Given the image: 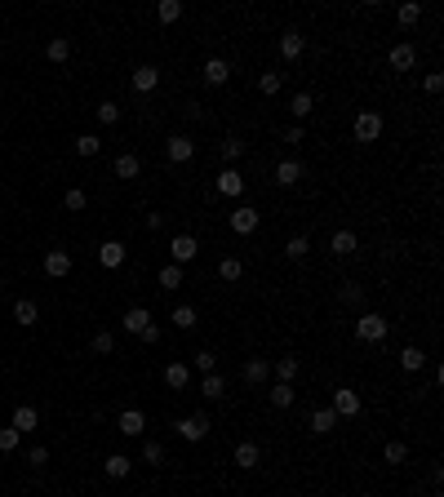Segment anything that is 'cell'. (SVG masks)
Here are the masks:
<instances>
[{
    "label": "cell",
    "instance_id": "13",
    "mask_svg": "<svg viewBox=\"0 0 444 497\" xmlns=\"http://www.w3.org/2000/svg\"><path fill=\"white\" fill-rule=\"evenodd\" d=\"M213 186H218V195H231V200H240V195H244V178H240V169H222Z\"/></svg>",
    "mask_w": 444,
    "mask_h": 497
},
{
    "label": "cell",
    "instance_id": "28",
    "mask_svg": "<svg viewBox=\"0 0 444 497\" xmlns=\"http://www.w3.org/2000/svg\"><path fill=\"white\" fill-rule=\"evenodd\" d=\"M143 173V160H138L134 151H125V156H116V178H125V182H134V178Z\"/></svg>",
    "mask_w": 444,
    "mask_h": 497
},
{
    "label": "cell",
    "instance_id": "14",
    "mask_svg": "<svg viewBox=\"0 0 444 497\" xmlns=\"http://www.w3.org/2000/svg\"><path fill=\"white\" fill-rule=\"evenodd\" d=\"M258 462H262V448L253 444V439H240V444H235V466H240V471H258Z\"/></svg>",
    "mask_w": 444,
    "mask_h": 497
},
{
    "label": "cell",
    "instance_id": "15",
    "mask_svg": "<svg viewBox=\"0 0 444 497\" xmlns=\"http://www.w3.org/2000/svg\"><path fill=\"white\" fill-rule=\"evenodd\" d=\"M67 271H71V253L67 249H49V253H45V276L62 280Z\"/></svg>",
    "mask_w": 444,
    "mask_h": 497
},
{
    "label": "cell",
    "instance_id": "25",
    "mask_svg": "<svg viewBox=\"0 0 444 497\" xmlns=\"http://www.w3.org/2000/svg\"><path fill=\"white\" fill-rule=\"evenodd\" d=\"M187 382H191V364H165V387H174V391H183Z\"/></svg>",
    "mask_w": 444,
    "mask_h": 497
},
{
    "label": "cell",
    "instance_id": "12",
    "mask_svg": "<svg viewBox=\"0 0 444 497\" xmlns=\"http://www.w3.org/2000/svg\"><path fill=\"white\" fill-rule=\"evenodd\" d=\"M307 178V165L302 160H280L276 165V186H298Z\"/></svg>",
    "mask_w": 444,
    "mask_h": 497
},
{
    "label": "cell",
    "instance_id": "54",
    "mask_svg": "<svg viewBox=\"0 0 444 497\" xmlns=\"http://www.w3.org/2000/svg\"><path fill=\"white\" fill-rule=\"evenodd\" d=\"M0 293H5V280H0Z\"/></svg>",
    "mask_w": 444,
    "mask_h": 497
},
{
    "label": "cell",
    "instance_id": "17",
    "mask_svg": "<svg viewBox=\"0 0 444 497\" xmlns=\"http://www.w3.org/2000/svg\"><path fill=\"white\" fill-rule=\"evenodd\" d=\"M147 324H151V311H147V306H129V311L120 315V329H125V333H143Z\"/></svg>",
    "mask_w": 444,
    "mask_h": 497
},
{
    "label": "cell",
    "instance_id": "6",
    "mask_svg": "<svg viewBox=\"0 0 444 497\" xmlns=\"http://www.w3.org/2000/svg\"><path fill=\"white\" fill-rule=\"evenodd\" d=\"M302 53H307V36H302L298 27H289V32H280V58H285V62H298Z\"/></svg>",
    "mask_w": 444,
    "mask_h": 497
},
{
    "label": "cell",
    "instance_id": "37",
    "mask_svg": "<svg viewBox=\"0 0 444 497\" xmlns=\"http://www.w3.org/2000/svg\"><path fill=\"white\" fill-rule=\"evenodd\" d=\"M205 400H222L226 396V378H222V373H205Z\"/></svg>",
    "mask_w": 444,
    "mask_h": 497
},
{
    "label": "cell",
    "instance_id": "21",
    "mask_svg": "<svg viewBox=\"0 0 444 497\" xmlns=\"http://www.w3.org/2000/svg\"><path fill=\"white\" fill-rule=\"evenodd\" d=\"M36 320H40V306H36L32 298H18V302H14V324H23V329H32Z\"/></svg>",
    "mask_w": 444,
    "mask_h": 497
},
{
    "label": "cell",
    "instance_id": "29",
    "mask_svg": "<svg viewBox=\"0 0 444 497\" xmlns=\"http://www.w3.org/2000/svg\"><path fill=\"white\" fill-rule=\"evenodd\" d=\"M382 462H386V466H404V462H409V444H400V439H386V444H382Z\"/></svg>",
    "mask_w": 444,
    "mask_h": 497
},
{
    "label": "cell",
    "instance_id": "23",
    "mask_svg": "<svg viewBox=\"0 0 444 497\" xmlns=\"http://www.w3.org/2000/svg\"><path fill=\"white\" fill-rule=\"evenodd\" d=\"M271 373H276V382H289V387H294V378H298V355H276Z\"/></svg>",
    "mask_w": 444,
    "mask_h": 497
},
{
    "label": "cell",
    "instance_id": "11",
    "mask_svg": "<svg viewBox=\"0 0 444 497\" xmlns=\"http://www.w3.org/2000/svg\"><path fill=\"white\" fill-rule=\"evenodd\" d=\"M9 426H14L18 435H32V431L40 426V413H36L32 404H18V409H14V417H9Z\"/></svg>",
    "mask_w": 444,
    "mask_h": 497
},
{
    "label": "cell",
    "instance_id": "32",
    "mask_svg": "<svg viewBox=\"0 0 444 497\" xmlns=\"http://www.w3.org/2000/svg\"><path fill=\"white\" fill-rule=\"evenodd\" d=\"M280 89H285V71H262V76H258V93H267V98H276Z\"/></svg>",
    "mask_w": 444,
    "mask_h": 497
},
{
    "label": "cell",
    "instance_id": "47",
    "mask_svg": "<svg viewBox=\"0 0 444 497\" xmlns=\"http://www.w3.org/2000/svg\"><path fill=\"white\" fill-rule=\"evenodd\" d=\"M191 369L196 373H213V369H218V355H213V351H196L191 355Z\"/></svg>",
    "mask_w": 444,
    "mask_h": 497
},
{
    "label": "cell",
    "instance_id": "8",
    "mask_svg": "<svg viewBox=\"0 0 444 497\" xmlns=\"http://www.w3.org/2000/svg\"><path fill=\"white\" fill-rule=\"evenodd\" d=\"M196 253H200V240H196V236H187V231H183V236H174V240H169V258H174L178 267H183V262H191Z\"/></svg>",
    "mask_w": 444,
    "mask_h": 497
},
{
    "label": "cell",
    "instance_id": "18",
    "mask_svg": "<svg viewBox=\"0 0 444 497\" xmlns=\"http://www.w3.org/2000/svg\"><path fill=\"white\" fill-rule=\"evenodd\" d=\"M156 84H160V67H151V62L134 67V93H151Z\"/></svg>",
    "mask_w": 444,
    "mask_h": 497
},
{
    "label": "cell",
    "instance_id": "31",
    "mask_svg": "<svg viewBox=\"0 0 444 497\" xmlns=\"http://www.w3.org/2000/svg\"><path fill=\"white\" fill-rule=\"evenodd\" d=\"M422 364H427V351H422V346H404L400 351V369L404 373H418Z\"/></svg>",
    "mask_w": 444,
    "mask_h": 497
},
{
    "label": "cell",
    "instance_id": "43",
    "mask_svg": "<svg viewBox=\"0 0 444 497\" xmlns=\"http://www.w3.org/2000/svg\"><path fill=\"white\" fill-rule=\"evenodd\" d=\"M311 253V240L307 236H289V245H285V258H294V262H302Z\"/></svg>",
    "mask_w": 444,
    "mask_h": 497
},
{
    "label": "cell",
    "instance_id": "35",
    "mask_svg": "<svg viewBox=\"0 0 444 497\" xmlns=\"http://www.w3.org/2000/svg\"><path fill=\"white\" fill-rule=\"evenodd\" d=\"M98 151H102V138H98V134H80V138H75V156H84V160H93Z\"/></svg>",
    "mask_w": 444,
    "mask_h": 497
},
{
    "label": "cell",
    "instance_id": "33",
    "mask_svg": "<svg viewBox=\"0 0 444 497\" xmlns=\"http://www.w3.org/2000/svg\"><path fill=\"white\" fill-rule=\"evenodd\" d=\"M289 111H294V125H302V120H307L311 111H316V102H311V93H294V98H289Z\"/></svg>",
    "mask_w": 444,
    "mask_h": 497
},
{
    "label": "cell",
    "instance_id": "3",
    "mask_svg": "<svg viewBox=\"0 0 444 497\" xmlns=\"http://www.w3.org/2000/svg\"><path fill=\"white\" fill-rule=\"evenodd\" d=\"M258 222H262V213L249 209V204H235V209L226 213V227H231L235 236H253V231H258Z\"/></svg>",
    "mask_w": 444,
    "mask_h": 497
},
{
    "label": "cell",
    "instance_id": "39",
    "mask_svg": "<svg viewBox=\"0 0 444 497\" xmlns=\"http://www.w3.org/2000/svg\"><path fill=\"white\" fill-rule=\"evenodd\" d=\"M156 18H160V23H178V18H183V0H160V5H156Z\"/></svg>",
    "mask_w": 444,
    "mask_h": 497
},
{
    "label": "cell",
    "instance_id": "1",
    "mask_svg": "<svg viewBox=\"0 0 444 497\" xmlns=\"http://www.w3.org/2000/svg\"><path fill=\"white\" fill-rule=\"evenodd\" d=\"M386 333H391V320H382L377 311H364L360 320H355V337H360V342H386Z\"/></svg>",
    "mask_w": 444,
    "mask_h": 497
},
{
    "label": "cell",
    "instance_id": "16",
    "mask_svg": "<svg viewBox=\"0 0 444 497\" xmlns=\"http://www.w3.org/2000/svg\"><path fill=\"white\" fill-rule=\"evenodd\" d=\"M386 62H391L395 71H413V62H418V49H413V45L404 40V45H395V49L386 53Z\"/></svg>",
    "mask_w": 444,
    "mask_h": 497
},
{
    "label": "cell",
    "instance_id": "38",
    "mask_svg": "<svg viewBox=\"0 0 444 497\" xmlns=\"http://www.w3.org/2000/svg\"><path fill=\"white\" fill-rule=\"evenodd\" d=\"M240 276H244V262H240V258H222V262H218V280H226V284H235Z\"/></svg>",
    "mask_w": 444,
    "mask_h": 497
},
{
    "label": "cell",
    "instance_id": "34",
    "mask_svg": "<svg viewBox=\"0 0 444 497\" xmlns=\"http://www.w3.org/2000/svg\"><path fill=\"white\" fill-rule=\"evenodd\" d=\"M169 320L178 324V329H196V324H200V311H196V306H174V315H169Z\"/></svg>",
    "mask_w": 444,
    "mask_h": 497
},
{
    "label": "cell",
    "instance_id": "36",
    "mask_svg": "<svg viewBox=\"0 0 444 497\" xmlns=\"http://www.w3.org/2000/svg\"><path fill=\"white\" fill-rule=\"evenodd\" d=\"M45 53H49V62H67L71 58V40L67 36H54V40L45 45Z\"/></svg>",
    "mask_w": 444,
    "mask_h": 497
},
{
    "label": "cell",
    "instance_id": "46",
    "mask_svg": "<svg viewBox=\"0 0 444 497\" xmlns=\"http://www.w3.org/2000/svg\"><path fill=\"white\" fill-rule=\"evenodd\" d=\"M240 156H244V143H240V138H222V160H226V169L240 160Z\"/></svg>",
    "mask_w": 444,
    "mask_h": 497
},
{
    "label": "cell",
    "instance_id": "51",
    "mask_svg": "<svg viewBox=\"0 0 444 497\" xmlns=\"http://www.w3.org/2000/svg\"><path fill=\"white\" fill-rule=\"evenodd\" d=\"M27 462H32V466H45V462H49V448H45V444H36L32 453H27Z\"/></svg>",
    "mask_w": 444,
    "mask_h": 497
},
{
    "label": "cell",
    "instance_id": "27",
    "mask_svg": "<svg viewBox=\"0 0 444 497\" xmlns=\"http://www.w3.org/2000/svg\"><path fill=\"white\" fill-rule=\"evenodd\" d=\"M307 426H311V435H329V431L338 426V413H334V409H316Z\"/></svg>",
    "mask_w": 444,
    "mask_h": 497
},
{
    "label": "cell",
    "instance_id": "19",
    "mask_svg": "<svg viewBox=\"0 0 444 497\" xmlns=\"http://www.w3.org/2000/svg\"><path fill=\"white\" fill-rule=\"evenodd\" d=\"M156 284L165 289V293H174V289H183V267H178V262H165V267L156 271Z\"/></svg>",
    "mask_w": 444,
    "mask_h": 497
},
{
    "label": "cell",
    "instance_id": "49",
    "mask_svg": "<svg viewBox=\"0 0 444 497\" xmlns=\"http://www.w3.org/2000/svg\"><path fill=\"white\" fill-rule=\"evenodd\" d=\"M18 439H23V435H18L14 426H0V453H14V448H18Z\"/></svg>",
    "mask_w": 444,
    "mask_h": 497
},
{
    "label": "cell",
    "instance_id": "50",
    "mask_svg": "<svg viewBox=\"0 0 444 497\" xmlns=\"http://www.w3.org/2000/svg\"><path fill=\"white\" fill-rule=\"evenodd\" d=\"M98 120H102V125H116V120H120V107H116V102H98Z\"/></svg>",
    "mask_w": 444,
    "mask_h": 497
},
{
    "label": "cell",
    "instance_id": "26",
    "mask_svg": "<svg viewBox=\"0 0 444 497\" xmlns=\"http://www.w3.org/2000/svg\"><path fill=\"white\" fill-rule=\"evenodd\" d=\"M329 249H334L338 258H351V253L360 249V240H355V231H334V240H329Z\"/></svg>",
    "mask_w": 444,
    "mask_h": 497
},
{
    "label": "cell",
    "instance_id": "4",
    "mask_svg": "<svg viewBox=\"0 0 444 497\" xmlns=\"http://www.w3.org/2000/svg\"><path fill=\"white\" fill-rule=\"evenodd\" d=\"M329 409H334V413H338V422H342V417H360V391H351V387H338L334 391V404H329Z\"/></svg>",
    "mask_w": 444,
    "mask_h": 497
},
{
    "label": "cell",
    "instance_id": "24",
    "mask_svg": "<svg viewBox=\"0 0 444 497\" xmlns=\"http://www.w3.org/2000/svg\"><path fill=\"white\" fill-rule=\"evenodd\" d=\"M267 378H271V360H262V355H253V360L244 364V382H253V387H262Z\"/></svg>",
    "mask_w": 444,
    "mask_h": 497
},
{
    "label": "cell",
    "instance_id": "10",
    "mask_svg": "<svg viewBox=\"0 0 444 497\" xmlns=\"http://www.w3.org/2000/svg\"><path fill=\"white\" fill-rule=\"evenodd\" d=\"M98 267H107V271L125 267V245H120V240H102L98 245Z\"/></svg>",
    "mask_w": 444,
    "mask_h": 497
},
{
    "label": "cell",
    "instance_id": "42",
    "mask_svg": "<svg viewBox=\"0 0 444 497\" xmlns=\"http://www.w3.org/2000/svg\"><path fill=\"white\" fill-rule=\"evenodd\" d=\"M84 204H89V195L80 191V186H67V191H62V209H71V213H80Z\"/></svg>",
    "mask_w": 444,
    "mask_h": 497
},
{
    "label": "cell",
    "instance_id": "45",
    "mask_svg": "<svg viewBox=\"0 0 444 497\" xmlns=\"http://www.w3.org/2000/svg\"><path fill=\"white\" fill-rule=\"evenodd\" d=\"M143 462L147 466H165V444H160V439H147L143 444Z\"/></svg>",
    "mask_w": 444,
    "mask_h": 497
},
{
    "label": "cell",
    "instance_id": "5",
    "mask_svg": "<svg viewBox=\"0 0 444 497\" xmlns=\"http://www.w3.org/2000/svg\"><path fill=\"white\" fill-rule=\"evenodd\" d=\"M382 138V116L377 111H360L355 116V143H377Z\"/></svg>",
    "mask_w": 444,
    "mask_h": 497
},
{
    "label": "cell",
    "instance_id": "40",
    "mask_svg": "<svg viewBox=\"0 0 444 497\" xmlns=\"http://www.w3.org/2000/svg\"><path fill=\"white\" fill-rule=\"evenodd\" d=\"M338 302H347V306H360V302H364V289L355 284V280H347V284L338 289Z\"/></svg>",
    "mask_w": 444,
    "mask_h": 497
},
{
    "label": "cell",
    "instance_id": "9",
    "mask_svg": "<svg viewBox=\"0 0 444 497\" xmlns=\"http://www.w3.org/2000/svg\"><path fill=\"white\" fill-rule=\"evenodd\" d=\"M165 151H169V165H187V160L196 156V143H191L187 134H174V138H169V147H165Z\"/></svg>",
    "mask_w": 444,
    "mask_h": 497
},
{
    "label": "cell",
    "instance_id": "41",
    "mask_svg": "<svg viewBox=\"0 0 444 497\" xmlns=\"http://www.w3.org/2000/svg\"><path fill=\"white\" fill-rule=\"evenodd\" d=\"M395 18H400V27H413L422 18V5H418V0H404V5L395 9Z\"/></svg>",
    "mask_w": 444,
    "mask_h": 497
},
{
    "label": "cell",
    "instance_id": "7",
    "mask_svg": "<svg viewBox=\"0 0 444 497\" xmlns=\"http://www.w3.org/2000/svg\"><path fill=\"white\" fill-rule=\"evenodd\" d=\"M116 431H120V435H129V439L147 435V413H143V409H125V413L116 417Z\"/></svg>",
    "mask_w": 444,
    "mask_h": 497
},
{
    "label": "cell",
    "instance_id": "22",
    "mask_svg": "<svg viewBox=\"0 0 444 497\" xmlns=\"http://www.w3.org/2000/svg\"><path fill=\"white\" fill-rule=\"evenodd\" d=\"M102 471H107L111 480H125V475L134 471V457H129V453H111L107 462H102Z\"/></svg>",
    "mask_w": 444,
    "mask_h": 497
},
{
    "label": "cell",
    "instance_id": "55",
    "mask_svg": "<svg viewBox=\"0 0 444 497\" xmlns=\"http://www.w3.org/2000/svg\"><path fill=\"white\" fill-rule=\"evenodd\" d=\"M431 497H444V493H431Z\"/></svg>",
    "mask_w": 444,
    "mask_h": 497
},
{
    "label": "cell",
    "instance_id": "53",
    "mask_svg": "<svg viewBox=\"0 0 444 497\" xmlns=\"http://www.w3.org/2000/svg\"><path fill=\"white\" fill-rule=\"evenodd\" d=\"M138 337H143V342H147V346H156V342H160V337H165V333H160V324H147V329H143V333H138Z\"/></svg>",
    "mask_w": 444,
    "mask_h": 497
},
{
    "label": "cell",
    "instance_id": "20",
    "mask_svg": "<svg viewBox=\"0 0 444 497\" xmlns=\"http://www.w3.org/2000/svg\"><path fill=\"white\" fill-rule=\"evenodd\" d=\"M231 80V62L226 58H205V84H226Z\"/></svg>",
    "mask_w": 444,
    "mask_h": 497
},
{
    "label": "cell",
    "instance_id": "52",
    "mask_svg": "<svg viewBox=\"0 0 444 497\" xmlns=\"http://www.w3.org/2000/svg\"><path fill=\"white\" fill-rule=\"evenodd\" d=\"M422 89H427V93H440L444 89V76H440V71H431V76L422 80Z\"/></svg>",
    "mask_w": 444,
    "mask_h": 497
},
{
    "label": "cell",
    "instance_id": "30",
    "mask_svg": "<svg viewBox=\"0 0 444 497\" xmlns=\"http://www.w3.org/2000/svg\"><path fill=\"white\" fill-rule=\"evenodd\" d=\"M267 400H271V409H289V404L298 400V391L289 387V382H276V387L267 391Z\"/></svg>",
    "mask_w": 444,
    "mask_h": 497
},
{
    "label": "cell",
    "instance_id": "2",
    "mask_svg": "<svg viewBox=\"0 0 444 497\" xmlns=\"http://www.w3.org/2000/svg\"><path fill=\"white\" fill-rule=\"evenodd\" d=\"M209 426H213V422L205 417V409H200V413H191V417H178V422H174V431L187 439V444H200V439L209 435Z\"/></svg>",
    "mask_w": 444,
    "mask_h": 497
},
{
    "label": "cell",
    "instance_id": "44",
    "mask_svg": "<svg viewBox=\"0 0 444 497\" xmlns=\"http://www.w3.org/2000/svg\"><path fill=\"white\" fill-rule=\"evenodd\" d=\"M93 355H111V351H116V333H107V329H98V333H93Z\"/></svg>",
    "mask_w": 444,
    "mask_h": 497
},
{
    "label": "cell",
    "instance_id": "48",
    "mask_svg": "<svg viewBox=\"0 0 444 497\" xmlns=\"http://www.w3.org/2000/svg\"><path fill=\"white\" fill-rule=\"evenodd\" d=\"M280 143H285V147H302V143H307V129H302V125H289L285 134H280Z\"/></svg>",
    "mask_w": 444,
    "mask_h": 497
}]
</instances>
